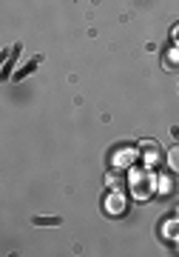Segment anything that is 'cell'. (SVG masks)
<instances>
[{
    "label": "cell",
    "instance_id": "cell-1",
    "mask_svg": "<svg viewBox=\"0 0 179 257\" xmlns=\"http://www.w3.org/2000/svg\"><path fill=\"white\" fill-rule=\"evenodd\" d=\"M114 166L116 169H126L128 163H134V149L131 146H120V149H114Z\"/></svg>",
    "mask_w": 179,
    "mask_h": 257
},
{
    "label": "cell",
    "instance_id": "cell-2",
    "mask_svg": "<svg viewBox=\"0 0 179 257\" xmlns=\"http://www.w3.org/2000/svg\"><path fill=\"white\" fill-rule=\"evenodd\" d=\"M142 163L145 166L160 163V146H156V143H142Z\"/></svg>",
    "mask_w": 179,
    "mask_h": 257
},
{
    "label": "cell",
    "instance_id": "cell-3",
    "mask_svg": "<svg viewBox=\"0 0 179 257\" xmlns=\"http://www.w3.org/2000/svg\"><path fill=\"white\" fill-rule=\"evenodd\" d=\"M165 160H168V166H170V172H176L179 175V146H174L168 152V157H165Z\"/></svg>",
    "mask_w": 179,
    "mask_h": 257
},
{
    "label": "cell",
    "instance_id": "cell-4",
    "mask_svg": "<svg viewBox=\"0 0 179 257\" xmlns=\"http://www.w3.org/2000/svg\"><path fill=\"white\" fill-rule=\"evenodd\" d=\"M106 209H111L114 214H120V211H122V197H120V194H114L111 200H106Z\"/></svg>",
    "mask_w": 179,
    "mask_h": 257
},
{
    "label": "cell",
    "instance_id": "cell-5",
    "mask_svg": "<svg viewBox=\"0 0 179 257\" xmlns=\"http://www.w3.org/2000/svg\"><path fill=\"white\" fill-rule=\"evenodd\" d=\"M148 189H154V183L148 180V177H142V180L136 183V194H140V197H145V194H148Z\"/></svg>",
    "mask_w": 179,
    "mask_h": 257
},
{
    "label": "cell",
    "instance_id": "cell-6",
    "mask_svg": "<svg viewBox=\"0 0 179 257\" xmlns=\"http://www.w3.org/2000/svg\"><path fill=\"white\" fill-rule=\"evenodd\" d=\"M106 183H111V189H116V192H122V186H126V180L120 175H111V177H106Z\"/></svg>",
    "mask_w": 179,
    "mask_h": 257
},
{
    "label": "cell",
    "instance_id": "cell-7",
    "mask_svg": "<svg viewBox=\"0 0 179 257\" xmlns=\"http://www.w3.org/2000/svg\"><path fill=\"white\" fill-rule=\"evenodd\" d=\"M160 192L162 194H170V192H174V180H170V177H160Z\"/></svg>",
    "mask_w": 179,
    "mask_h": 257
},
{
    "label": "cell",
    "instance_id": "cell-8",
    "mask_svg": "<svg viewBox=\"0 0 179 257\" xmlns=\"http://www.w3.org/2000/svg\"><path fill=\"white\" fill-rule=\"evenodd\" d=\"M174 37H176V43H179V29H176V32H174Z\"/></svg>",
    "mask_w": 179,
    "mask_h": 257
}]
</instances>
